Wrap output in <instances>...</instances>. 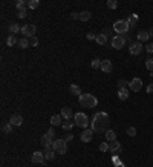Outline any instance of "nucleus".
<instances>
[{
    "label": "nucleus",
    "mask_w": 153,
    "mask_h": 167,
    "mask_svg": "<svg viewBox=\"0 0 153 167\" xmlns=\"http://www.w3.org/2000/svg\"><path fill=\"white\" fill-rule=\"evenodd\" d=\"M109 121L110 120L106 112H97L92 120V130H95L97 133H106L109 130Z\"/></svg>",
    "instance_id": "obj_1"
},
{
    "label": "nucleus",
    "mask_w": 153,
    "mask_h": 167,
    "mask_svg": "<svg viewBox=\"0 0 153 167\" xmlns=\"http://www.w3.org/2000/svg\"><path fill=\"white\" fill-rule=\"evenodd\" d=\"M78 101L84 107H95L98 104V98L95 95H92V94H81L78 97Z\"/></svg>",
    "instance_id": "obj_2"
},
{
    "label": "nucleus",
    "mask_w": 153,
    "mask_h": 167,
    "mask_svg": "<svg viewBox=\"0 0 153 167\" xmlns=\"http://www.w3.org/2000/svg\"><path fill=\"white\" fill-rule=\"evenodd\" d=\"M113 29H115V32H118V35H126V32L130 29V26H129L127 20H118L113 23Z\"/></svg>",
    "instance_id": "obj_3"
},
{
    "label": "nucleus",
    "mask_w": 153,
    "mask_h": 167,
    "mask_svg": "<svg viewBox=\"0 0 153 167\" xmlns=\"http://www.w3.org/2000/svg\"><path fill=\"white\" fill-rule=\"evenodd\" d=\"M52 150H54L55 153H58V155H64L66 150H67V143H66V139H64V138H63V139H55L54 144H52Z\"/></svg>",
    "instance_id": "obj_4"
},
{
    "label": "nucleus",
    "mask_w": 153,
    "mask_h": 167,
    "mask_svg": "<svg viewBox=\"0 0 153 167\" xmlns=\"http://www.w3.org/2000/svg\"><path fill=\"white\" fill-rule=\"evenodd\" d=\"M74 118H75V124H77L78 127H83V129H86V127H87V124H89V118H87V115H86V113L78 112Z\"/></svg>",
    "instance_id": "obj_5"
},
{
    "label": "nucleus",
    "mask_w": 153,
    "mask_h": 167,
    "mask_svg": "<svg viewBox=\"0 0 153 167\" xmlns=\"http://www.w3.org/2000/svg\"><path fill=\"white\" fill-rule=\"evenodd\" d=\"M35 32H37V28H35V25H25V26H22V34L25 35V37H35Z\"/></svg>",
    "instance_id": "obj_6"
},
{
    "label": "nucleus",
    "mask_w": 153,
    "mask_h": 167,
    "mask_svg": "<svg viewBox=\"0 0 153 167\" xmlns=\"http://www.w3.org/2000/svg\"><path fill=\"white\" fill-rule=\"evenodd\" d=\"M124 45H126V37L124 35H116V37L112 39V46L115 49H122Z\"/></svg>",
    "instance_id": "obj_7"
},
{
    "label": "nucleus",
    "mask_w": 153,
    "mask_h": 167,
    "mask_svg": "<svg viewBox=\"0 0 153 167\" xmlns=\"http://www.w3.org/2000/svg\"><path fill=\"white\" fill-rule=\"evenodd\" d=\"M141 87H142V80L141 78H133L132 81H129V89L130 91H133V92H139L141 91Z\"/></svg>",
    "instance_id": "obj_8"
},
{
    "label": "nucleus",
    "mask_w": 153,
    "mask_h": 167,
    "mask_svg": "<svg viewBox=\"0 0 153 167\" xmlns=\"http://www.w3.org/2000/svg\"><path fill=\"white\" fill-rule=\"evenodd\" d=\"M141 51H142V43L141 42H133L129 46V52L132 55H138V54H141Z\"/></svg>",
    "instance_id": "obj_9"
},
{
    "label": "nucleus",
    "mask_w": 153,
    "mask_h": 167,
    "mask_svg": "<svg viewBox=\"0 0 153 167\" xmlns=\"http://www.w3.org/2000/svg\"><path fill=\"white\" fill-rule=\"evenodd\" d=\"M31 161L34 164H43L45 162V153L43 152H34L31 156Z\"/></svg>",
    "instance_id": "obj_10"
},
{
    "label": "nucleus",
    "mask_w": 153,
    "mask_h": 167,
    "mask_svg": "<svg viewBox=\"0 0 153 167\" xmlns=\"http://www.w3.org/2000/svg\"><path fill=\"white\" fill-rule=\"evenodd\" d=\"M9 123H11L13 126H22V124H23V118H22V115L14 113V115L9 117Z\"/></svg>",
    "instance_id": "obj_11"
},
{
    "label": "nucleus",
    "mask_w": 153,
    "mask_h": 167,
    "mask_svg": "<svg viewBox=\"0 0 153 167\" xmlns=\"http://www.w3.org/2000/svg\"><path fill=\"white\" fill-rule=\"evenodd\" d=\"M92 136H93V132H92L90 129H84V130L81 132V141H83V143H90Z\"/></svg>",
    "instance_id": "obj_12"
},
{
    "label": "nucleus",
    "mask_w": 153,
    "mask_h": 167,
    "mask_svg": "<svg viewBox=\"0 0 153 167\" xmlns=\"http://www.w3.org/2000/svg\"><path fill=\"white\" fill-rule=\"evenodd\" d=\"M101 71L103 72H112V61L110 60H103L101 61Z\"/></svg>",
    "instance_id": "obj_13"
},
{
    "label": "nucleus",
    "mask_w": 153,
    "mask_h": 167,
    "mask_svg": "<svg viewBox=\"0 0 153 167\" xmlns=\"http://www.w3.org/2000/svg\"><path fill=\"white\" fill-rule=\"evenodd\" d=\"M42 144L45 146V149H52V144H54V141L45 133L43 136H42Z\"/></svg>",
    "instance_id": "obj_14"
},
{
    "label": "nucleus",
    "mask_w": 153,
    "mask_h": 167,
    "mask_svg": "<svg viewBox=\"0 0 153 167\" xmlns=\"http://www.w3.org/2000/svg\"><path fill=\"white\" fill-rule=\"evenodd\" d=\"M109 150H110L112 153H118V152H121V144L115 139V141H112V143L109 144Z\"/></svg>",
    "instance_id": "obj_15"
},
{
    "label": "nucleus",
    "mask_w": 153,
    "mask_h": 167,
    "mask_svg": "<svg viewBox=\"0 0 153 167\" xmlns=\"http://www.w3.org/2000/svg\"><path fill=\"white\" fill-rule=\"evenodd\" d=\"M8 31L11 32V35H16L17 32H22V28H20L19 23H11V25L8 26Z\"/></svg>",
    "instance_id": "obj_16"
},
{
    "label": "nucleus",
    "mask_w": 153,
    "mask_h": 167,
    "mask_svg": "<svg viewBox=\"0 0 153 167\" xmlns=\"http://www.w3.org/2000/svg\"><path fill=\"white\" fill-rule=\"evenodd\" d=\"M60 115H61L64 120H71V118L74 117V115H72V109H71V107H63Z\"/></svg>",
    "instance_id": "obj_17"
},
{
    "label": "nucleus",
    "mask_w": 153,
    "mask_h": 167,
    "mask_svg": "<svg viewBox=\"0 0 153 167\" xmlns=\"http://www.w3.org/2000/svg\"><path fill=\"white\" fill-rule=\"evenodd\" d=\"M61 118H63L61 115H52L51 117V124L52 126H61L63 124V120Z\"/></svg>",
    "instance_id": "obj_18"
},
{
    "label": "nucleus",
    "mask_w": 153,
    "mask_h": 167,
    "mask_svg": "<svg viewBox=\"0 0 153 167\" xmlns=\"http://www.w3.org/2000/svg\"><path fill=\"white\" fill-rule=\"evenodd\" d=\"M150 39V35H148V31H139L138 32V42H147Z\"/></svg>",
    "instance_id": "obj_19"
},
{
    "label": "nucleus",
    "mask_w": 153,
    "mask_h": 167,
    "mask_svg": "<svg viewBox=\"0 0 153 167\" xmlns=\"http://www.w3.org/2000/svg\"><path fill=\"white\" fill-rule=\"evenodd\" d=\"M118 98L119 100H127L129 98V89L127 87H124V89H118Z\"/></svg>",
    "instance_id": "obj_20"
},
{
    "label": "nucleus",
    "mask_w": 153,
    "mask_h": 167,
    "mask_svg": "<svg viewBox=\"0 0 153 167\" xmlns=\"http://www.w3.org/2000/svg\"><path fill=\"white\" fill-rule=\"evenodd\" d=\"M43 153H45V159H46V161H52V159L55 158V152H54L52 149H45Z\"/></svg>",
    "instance_id": "obj_21"
},
{
    "label": "nucleus",
    "mask_w": 153,
    "mask_h": 167,
    "mask_svg": "<svg viewBox=\"0 0 153 167\" xmlns=\"http://www.w3.org/2000/svg\"><path fill=\"white\" fill-rule=\"evenodd\" d=\"M69 92H71L72 95H77V97H80V95H81V89H80V86H78V84H71Z\"/></svg>",
    "instance_id": "obj_22"
},
{
    "label": "nucleus",
    "mask_w": 153,
    "mask_h": 167,
    "mask_svg": "<svg viewBox=\"0 0 153 167\" xmlns=\"http://www.w3.org/2000/svg\"><path fill=\"white\" fill-rule=\"evenodd\" d=\"M74 124H75V121H72V120H64L63 124H61V127H63L64 130H72Z\"/></svg>",
    "instance_id": "obj_23"
},
{
    "label": "nucleus",
    "mask_w": 153,
    "mask_h": 167,
    "mask_svg": "<svg viewBox=\"0 0 153 167\" xmlns=\"http://www.w3.org/2000/svg\"><path fill=\"white\" fill-rule=\"evenodd\" d=\"M104 135H106V139H107V141H110V143L116 139V132H115V130H110V129H109Z\"/></svg>",
    "instance_id": "obj_24"
},
{
    "label": "nucleus",
    "mask_w": 153,
    "mask_h": 167,
    "mask_svg": "<svg viewBox=\"0 0 153 167\" xmlns=\"http://www.w3.org/2000/svg\"><path fill=\"white\" fill-rule=\"evenodd\" d=\"M90 17H92V13H90V11H83V13H80V20H81V22H87V20H90Z\"/></svg>",
    "instance_id": "obj_25"
},
{
    "label": "nucleus",
    "mask_w": 153,
    "mask_h": 167,
    "mask_svg": "<svg viewBox=\"0 0 153 167\" xmlns=\"http://www.w3.org/2000/svg\"><path fill=\"white\" fill-rule=\"evenodd\" d=\"M6 45L11 48V46H14V45H19V40H17V37L16 35H9L8 39H6Z\"/></svg>",
    "instance_id": "obj_26"
},
{
    "label": "nucleus",
    "mask_w": 153,
    "mask_h": 167,
    "mask_svg": "<svg viewBox=\"0 0 153 167\" xmlns=\"http://www.w3.org/2000/svg\"><path fill=\"white\" fill-rule=\"evenodd\" d=\"M97 43H98V45H106V43H107V35L98 34V35H97Z\"/></svg>",
    "instance_id": "obj_27"
},
{
    "label": "nucleus",
    "mask_w": 153,
    "mask_h": 167,
    "mask_svg": "<svg viewBox=\"0 0 153 167\" xmlns=\"http://www.w3.org/2000/svg\"><path fill=\"white\" fill-rule=\"evenodd\" d=\"M29 45H31V42H29L28 39H20V40H19V46H20L22 49H26Z\"/></svg>",
    "instance_id": "obj_28"
},
{
    "label": "nucleus",
    "mask_w": 153,
    "mask_h": 167,
    "mask_svg": "<svg viewBox=\"0 0 153 167\" xmlns=\"http://www.w3.org/2000/svg\"><path fill=\"white\" fill-rule=\"evenodd\" d=\"M28 6H29L31 9H37V8L40 6V2H38V0H29V2H28Z\"/></svg>",
    "instance_id": "obj_29"
},
{
    "label": "nucleus",
    "mask_w": 153,
    "mask_h": 167,
    "mask_svg": "<svg viewBox=\"0 0 153 167\" xmlns=\"http://www.w3.org/2000/svg\"><path fill=\"white\" fill-rule=\"evenodd\" d=\"M90 65H92L93 69H101V60H98V58H93Z\"/></svg>",
    "instance_id": "obj_30"
},
{
    "label": "nucleus",
    "mask_w": 153,
    "mask_h": 167,
    "mask_svg": "<svg viewBox=\"0 0 153 167\" xmlns=\"http://www.w3.org/2000/svg\"><path fill=\"white\" fill-rule=\"evenodd\" d=\"M17 17H19V19H25V17H26V8L17 9Z\"/></svg>",
    "instance_id": "obj_31"
},
{
    "label": "nucleus",
    "mask_w": 153,
    "mask_h": 167,
    "mask_svg": "<svg viewBox=\"0 0 153 167\" xmlns=\"http://www.w3.org/2000/svg\"><path fill=\"white\" fill-rule=\"evenodd\" d=\"M116 6H118L116 0H109V2H107V8L109 9H116Z\"/></svg>",
    "instance_id": "obj_32"
},
{
    "label": "nucleus",
    "mask_w": 153,
    "mask_h": 167,
    "mask_svg": "<svg viewBox=\"0 0 153 167\" xmlns=\"http://www.w3.org/2000/svg\"><path fill=\"white\" fill-rule=\"evenodd\" d=\"M136 19H138L136 16H132V17H130V19L127 20V22H129V26H130V28H135V25H136Z\"/></svg>",
    "instance_id": "obj_33"
},
{
    "label": "nucleus",
    "mask_w": 153,
    "mask_h": 167,
    "mask_svg": "<svg viewBox=\"0 0 153 167\" xmlns=\"http://www.w3.org/2000/svg\"><path fill=\"white\" fill-rule=\"evenodd\" d=\"M129 86V81L127 80H119L118 81V89H124V87H127Z\"/></svg>",
    "instance_id": "obj_34"
},
{
    "label": "nucleus",
    "mask_w": 153,
    "mask_h": 167,
    "mask_svg": "<svg viewBox=\"0 0 153 167\" xmlns=\"http://www.w3.org/2000/svg\"><path fill=\"white\" fill-rule=\"evenodd\" d=\"M13 129H14V126H13L11 123L3 126V132H5V133H11V132H13Z\"/></svg>",
    "instance_id": "obj_35"
},
{
    "label": "nucleus",
    "mask_w": 153,
    "mask_h": 167,
    "mask_svg": "<svg viewBox=\"0 0 153 167\" xmlns=\"http://www.w3.org/2000/svg\"><path fill=\"white\" fill-rule=\"evenodd\" d=\"M145 68L148 71H153V58H147L145 60Z\"/></svg>",
    "instance_id": "obj_36"
},
{
    "label": "nucleus",
    "mask_w": 153,
    "mask_h": 167,
    "mask_svg": "<svg viewBox=\"0 0 153 167\" xmlns=\"http://www.w3.org/2000/svg\"><path fill=\"white\" fill-rule=\"evenodd\" d=\"M46 135H48V136H49L52 141H55V130H54V129H48Z\"/></svg>",
    "instance_id": "obj_37"
},
{
    "label": "nucleus",
    "mask_w": 153,
    "mask_h": 167,
    "mask_svg": "<svg viewBox=\"0 0 153 167\" xmlns=\"http://www.w3.org/2000/svg\"><path fill=\"white\" fill-rule=\"evenodd\" d=\"M127 135H129V136H135V135H136V129H135V127H129V129H127Z\"/></svg>",
    "instance_id": "obj_38"
},
{
    "label": "nucleus",
    "mask_w": 153,
    "mask_h": 167,
    "mask_svg": "<svg viewBox=\"0 0 153 167\" xmlns=\"http://www.w3.org/2000/svg\"><path fill=\"white\" fill-rule=\"evenodd\" d=\"M100 150H101V152H107V150H109V144H107V143H101V144H100Z\"/></svg>",
    "instance_id": "obj_39"
},
{
    "label": "nucleus",
    "mask_w": 153,
    "mask_h": 167,
    "mask_svg": "<svg viewBox=\"0 0 153 167\" xmlns=\"http://www.w3.org/2000/svg\"><path fill=\"white\" fill-rule=\"evenodd\" d=\"M25 0H17V2H16V5H17V9H20V8H23L25 6Z\"/></svg>",
    "instance_id": "obj_40"
},
{
    "label": "nucleus",
    "mask_w": 153,
    "mask_h": 167,
    "mask_svg": "<svg viewBox=\"0 0 153 167\" xmlns=\"http://www.w3.org/2000/svg\"><path fill=\"white\" fill-rule=\"evenodd\" d=\"M31 46H34V48L38 46V39H37V37H32V39H31Z\"/></svg>",
    "instance_id": "obj_41"
},
{
    "label": "nucleus",
    "mask_w": 153,
    "mask_h": 167,
    "mask_svg": "<svg viewBox=\"0 0 153 167\" xmlns=\"http://www.w3.org/2000/svg\"><path fill=\"white\" fill-rule=\"evenodd\" d=\"M145 51H147L148 54H151V52H153V43H148V45L145 46Z\"/></svg>",
    "instance_id": "obj_42"
},
{
    "label": "nucleus",
    "mask_w": 153,
    "mask_h": 167,
    "mask_svg": "<svg viewBox=\"0 0 153 167\" xmlns=\"http://www.w3.org/2000/svg\"><path fill=\"white\" fill-rule=\"evenodd\" d=\"M71 19H74V20H80V14H78V13H72V14H71Z\"/></svg>",
    "instance_id": "obj_43"
},
{
    "label": "nucleus",
    "mask_w": 153,
    "mask_h": 167,
    "mask_svg": "<svg viewBox=\"0 0 153 167\" xmlns=\"http://www.w3.org/2000/svg\"><path fill=\"white\" fill-rule=\"evenodd\" d=\"M87 40H97V35H95L93 32H89V34H87Z\"/></svg>",
    "instance_id": "obj_44"
},
{
    "label": "nucleus",
    "mask_w": 153,
    "mask_h": 167,
    "mask_svg": "<svg viewBox=\"0 0 153 167\" xmlns=\"http://www.w3.org/2000/svg\"><path fill=\"white\" fill-rule=\"evenodd\" d=\"M64 139H66V143H67V141H72V139H74V135H72V133H67V135L64 136Z\"/></svg>",
    "instance_id": "obj_45"
},
{
    "label": "nucleus",
    "mask_w": 153,
    "mask_h": 167,
    "mask_svg": "<svg viewBox=\"0 0 153 167\" xmlns=\"http://www.w3.org/2000/svg\"><path fill=\"white\" fill-rule=\"evenodd\" d=\"M145 91H147V94H153V83H151V84H148Z\"/></svg>",
    "instance_id": "obj_46"
},
{
    "label": "nucleus",
    "mask_w": 153,
    "mask_h": 167,
    "mask_svg": "<svg viewBox=\"0 0 153 167\" xmlns=\"http://www.w3.org/2000/svg\"><path fill=\"white\" fill-rule=\"evenodd\" d=\"M148 35H150V37H153V28H151V29H148Z\"/></svg>",
    "instance_id": "obj_47"
}]
</instances>
